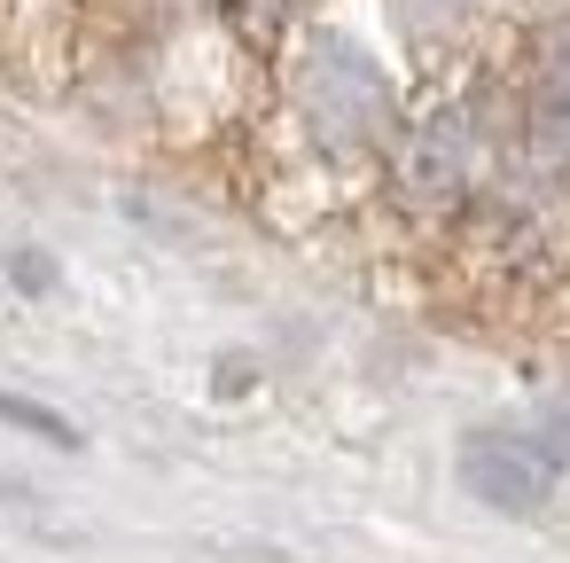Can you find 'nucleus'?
<instances>
[{
	"label": "nucleus",
	"instance_id": "1",
	"mask_svg": "<svg viewBox=\"0 0 570 563\" xmlns=\"http://www.w3.org/2000/svg\"><path fill=\"white\" fill-rule=\"evenodd\" d=\"M297 110H305V126L321 142L360 149V142H375L391 126V79H383V64L367 48L328 32V40H313L297 56Z\"/></svg>",
	"mask_w": 570,
	"mask_h": 563
},
{
	"label": "nucleus",
	"instance_id": "2",
	"mask_svg": "<svg viewBox=\"0 0 570 563\" xmlns=\"http://www.w3.org/2000/svg\"><path fill=\"white\" fill-rule=\"evenodd\" d=\"M554 477H562V454H554V446H539V438L484 430V438H469V446H461V485H469L476 501L508 508V516L539 508V501L554 493Z\"/></svg>",
	"mask_w": 570,
	"mask_h": 563
},
{
	"label": "nucleus",
	"instance_id": "3",
	"mask_svg": "<svg viewBox=\"0 0 570 563\" xmlns=\"http://www.w3.org/2000/svg\"><path fill=\"white\" fill-rule=\"evenodd\" d=\"M0 423H17V430H32V438H56V446H79V430H71L56 407H32V399H17V391H0Z\"/></svg>",
	"mask_w": 570,
	"mask_h": 563
},
{
	"label": "nucleus",
	"instance_id": "4",
	"mask_svg": "<svg viewBox=\"0 0 570 563\" xmlns=\"http://www.w3.org/2000/svg\"><path fill=\"white\" fill-rule=\"evenodd\" d=\"M399 9H406V25H430V32H438L453 9H469V0H399Z\"/></svg>",
	"mask_w": 570,
	"mask_h": 563
}]
</instances>
